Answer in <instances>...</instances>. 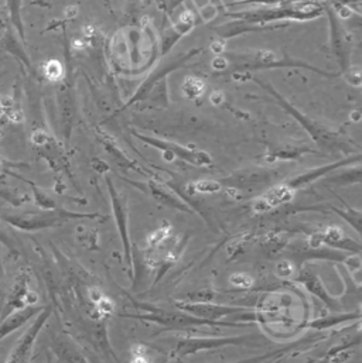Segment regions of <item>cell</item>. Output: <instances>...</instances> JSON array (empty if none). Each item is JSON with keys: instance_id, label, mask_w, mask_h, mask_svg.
Wrapping results in <instances>:
<instances>
[{"instance_id": "20", "label": "cell", "mask_w": 362, "mask_h": 363, "mask_svg": "<svg viewBox=\"0 0 362 363\" xmlns=\"http://www.w3.org/2000/svg\"><path fill=\"white\" fill-rule=\"evenodd\" d=\"M205 91V84L194 77H188L185 78L184 84H182V92L188 96V98H198L204 94Z\"/></svg>"}, {"instance_id": "2", "label": "cell", "mask_w": 362, "mask_h": 363, "mask_svg": "<svg viewBox=\"0 0 362 363\" xmlns=\"http://www.w3.org/2000/svg\"><path fill=\"white\" fill-rule=\"evenodd\" d=\"M142 310H145L149 314H122L121 317L126 318H135V320H148L153 323H159L162 325L170 327V328H190L195 325H228V327H243L246 324H239V323H212L207 321L202 318H197L191 314H187L184 311L177 313V311H168L165 308H158L150 304H138Z\"/></svg>"}, {"instance_id": "10", "label": "cell", "mask_w": 362, "mask_h": 363, "mask_svg": "<svg viewBox=\"0 0 362 363\" xmlns=\"http://www.w3.org/2000/svg\"><path fill=\"white\" fill-rule=\"evenodd\" d=\"M293 196H295V189L287 184H280L269 189L260 198H258L253 202V209L256 212H266V211H270L272 208H276L279 205L289 202Z\"/></svg>"}, {"instance_id": "21", "label": "cell", "mask_w": 362, "mask_h": 363, "mask_svg": "<svg viewBox=\"0 0 362 363\" xmlns=\"http://www.w3.org/2000/svg\"><path fill=\"white\" fill-rule=\"evenodd\" d=\"M44 74H45V77H47L48 79H51V81H58V79H61V77L64 75V68H62V65H61L58 61L51 60V61H48V62L45 64V67H44Z\"/></svg>"}, {"instance_id": "8", "label": "cell", "mask_w": 362, "mask_h": 363, "mask_svg": "<svg viewBox=\"0 0 362 363\" xmlns=\"http://www.w3.org/2000/svg\"><path fill=\"white\" fill-rule=\"evenodd\" d=\"M28 273L27 272H21L9 294V300L4 306V311L3 315H9L13 311L21 310L27 306H34V303L37 301V296L34 293L30 291L28 287Z\"/></svg>"}, {"instance_id": "1", "label": "cell", "mask_w": 362, "mask_h": 363, "mask_svg": "<svg viewBox=\"0 0 362 363\" xmlns=\"http://www.w3.org/2000/svg\"><path fill=\"white\" fill-rule=\"evenodd\" d=\"M98 213H78L71 212L62 208L54 209H41V211H24V212H10L3 211L0 218L9 223L10 226L24 230V232H35L48 228L60 226L72 219H82V218H98Z\"/></svg>"}, {"instance_id": "16", "label": "cell", "mask_w": 362, "mask_h": 363, "mask_svg": "<svg viewBox=\"0 0 362 363\" xmlns=\"http://www.w3.org/2000/svg\"><path fill=\"white\" fill-rule=\"evenodd\" d=\"M361 318V313L357 311L356 314L353 313H349V314H336V315H329V317H324V318H319V320H314L312 321L310 324H307V328H313V330H317V331H323V330H327V328H331L337 324H341L344 321H351V320H357L360 321Z\"/></svg>"}, {"instance_id": "30", "label": "cell", "mask_w": 362, "mask_h": 363, "mask_svg": "<svg viewBox=\"0 0 362 363\" xmlns=\"http://www.w3.org/2000/svg\"><path fill=\"white\" fill-rule=\"evenodd\" d=\"M211 50L215 54H222L224 52V43H212L211 44Z\"/></svg>"}, {"instance_id": "4", "label": "cell", "mask_w": 362, "mask_h": 363, "mask_svg": "<svg viewBox=\"0 0 362 363\" xmlns=\"http://www.w3.org/2000/svg\"><path fill=\"white\" fill-rule=\"evenodd\" d=\"M53 310L51 307H43V310L37 314V318L33 321V324L30 325V328L23 334V337L18 340L17 345L14 347V350L11 351L9 359L6 363H27L30 359L34 342L38 337V334L41 333L43 327L45 325V323L48 321L50 315H51Z\"/></svg>"}, {"instance_id": "23", "label": "cell", "mask_w": 362, "mask_h": 363, "mask_svg": "<svg viewBox=\"0 0 362 363\" xmlns=\"http://www.w3.org/2000/svg\"><path fill=\"white\" fill-rule=\"evenodd\" d=\"M229 281H231L232 286L241 287V289H249L253 284L252 277L248 276V274H234Z\"/></svg>"}, {"instance_id": "26", "label": "cell", "mask_w": 362, "mask_h": 363, "mask_svg": "<svg viewBox=\"0 0 362 363\" xmlns=\"http://www.w3.org/2000/svg\"><path fill=\"white\" fill-rule=\"evenodd\" d=\"M347 81L349 84H351L353 86H360L362 82L361 71L358 68H353L349 74H347Z\"/></svg>"}, {"instance_id": "32", "label": "cell", "mask_w": 362, "mask_h": 363, "mask_svg": "<svg viewBox=\"0 0 362 363\" xmlns=\"http://www.w3.org/2000/svg\"><path fill=\"white\" fill-rule=\"evenodd\" d=\"M4 184V180H3V177L0 176V185H3Z\"/></svg>"}, {"instance_id": "27", "label": "cell", "mask_w": 362, "mask_h": 363, "mask_svg": "<svg viewBox=\"0 0 362 363\" xmlns=\"http://www.w3.org/2000/svg\"><path fill=\"white\" fill-rule=\"evenodd\" d=\"M228 65V61L224 58V57H216L214 61H212V67L215 69H225Z\"/></svg>"}, {"instance_id": "22", "label": "cell", "mask_w": 362, "mask_h": 363, "mask_svg": "<svg viewBox=\"0 0 362 363\" xmlns=\"http://www.w3.org/2000/svg\"><path fill=\"white\" fill-rule=\"evenodd\" d=\"M191 186L201 194H212L218 192L221 189V182H212V180H199V182L191 184Z\"/></svg>"}, {"instance_id": "19", "label": "cell", "mask_w": 362, "mask_h": 363, "mask_svg": "<svg viewBox=\"0 0 362 363\" xmlns=\"http://www.w3.org/2000/svg\"><path fill=\"white\" fill-rule=\"evenodd\" d=\"M6 4H7L10 21L18 31L20 37L24 40V28H23V21H21V0H6Z\"/></svg>"}, {"instance_id": "9", "label": "cell", "mask_w": 362, "mask_h": 363, "mask_svg": "<svg viewBox=\"0 0 362 363\" xmlns=\"http://www.w3.org/2000/svg\"><path fill=\"white\" fill-rule=\"evenodd\" d=\"M320 243H326L330 247H334L336 250H351L356 255H358L361 252V245L350 238H347L344 235V232L340 228L331 226L329 229H326L322 233H316L310 238L309 240V246L310 247H319Z\"/></svg>"}, {"instance_id": "5", "label": "cell", "mask_w": 362, "mask_h": 363, "mask_svg": "<svg viewBox=\"0 0 362 363\" xmlns=\"http://www.w3.org/2000/svg\"><path fill=\"white\" fill-rule=\"evenodd\" d=\"M108 188L112 199V208L115 213V220L119 229V235L124 243V250L126 256L128 266L131 269V274H133L135 266H133V256H132V249H131V238H129V230H128V209H126V198L124 194H121L112 182L108 179Z\"/></svg>"}, {"instance_id": "31", "label": "cell", "mask_w": 362, "mask_h": 363, "mask_svg": "<svg viewBox=\"0 0 362 363\" xmlns=\"http://www.w3.org/2000/svg\"><path fill=\"white\" fill-rule=\"evenodd\" d=\"M132 363H150L149 362V359L146 358V357H143V355H135V358H133V361Z\"/></svg>"}, {"instance_id": "18", "label": "cell", "mask_w": 362, "mask_h": 363, "mask_svg": "<svg viewBox=\"0 0 362 363\" xmlns=\"http://www.w3.org/2000/svg\"><path fill=\"white\" fill-rule=\"evenodd\" d=\"M55 352L62 363H87L85 359L77 352V350L72 348L70 342H65V341L55 342Z\"/></svg>"}, {"instance_id": "17", "label": "cell", "mask_w": 362, "mask_h": 363, "mask_svg": "<svg viewBox=\"0 0 362 363\" xmlns=\"http://www.w3.org/2000/svg\"><path fill=\"white\" fill-rule=\"evenodd\" d=\"M350 162H353V160L340 162V163H336V164H331V166L322 167V169H319V170H317V169H316V170H310V172H307V173H305V174H302V176L293 179L292 182H286V184L295 189V188L302 186V185H305V184H307V182H314L316 179H319V177H322V176H324V174H329L330 172H333V170H336L337 167H341V166H344V164H347V163H350Z\"/></svg>"}, {"instance_id": "25", "label": "cell", "mask_w": 362, "mask_h": 363, "mask_svg": "<svg viewBox=\"0 0 362 363\" xmlns=\"http://www.w3.org/2000/svg\"><path fill=\"white\" fill-rule=\"evenodd\" d=\"M354 344L351 342V344H349L347 342V345H341V347H336V348H333L329 354H327V357H324L323 359H320V361H317V362L314 363H330L336 357H339L343 351H347L349 348H351Z\"/></svg>"}, {"instance_id": "3", "label": "cell", "mask_w": 362, "mask_h": 363, "mask_svg": "<svg viewBox=\"0 0 362 363\" xmlns=\"http://www.w3.org/2000/svg\"><path fill=\"white\" fill-rule=\"evenodd\" d=\"M262 342L260 335H239V337H228V338H184L180 340L175 350L172 351V358L181 359L188 355H194L202 351L218 350L222 347H239L255 344L259 345Z\"/></svg>"}, {"instance_id": "28", "label": "cell", "mask_w": 362, "mask_h": 363, "mask_svg": "<svg viewBox=\"0 0 362 363\" xmlns=\"http://www.w3.org/2000/svg\"><path fill=\"white\" fill-rule=\"evenodd\" d=\"M222 101H224V94H222V92L216 91V92H214V94L211 95V102H212L214 105H219Z\"/></svg>"}, {"instance_id": "12", "label": "cell", "mask_w": 362, "mask_h": 363, "mask_svg": "<svg viewBox=\"0 0 362 363\" xmlns=\"http://www.w3.org/2000/svg\"><path fill=\"white\" fill-rule=\"evenodd\" d=\"M41 310H43V307L27 306L21 310L13 311L11 314L6 315V318L1 320V323H0V341L3 338H6L7 335H10L11 333H14L16 330L21 328L28 320L35 317Z\"/></svg>"}, {"instance_id": "15", "label": "cell", "mask_w": 362, "mask_h": 363, "mask_svg": "<svg viewBox=\"0 0 362 363\" xmlns=\"http://www.w3.org/2000/svg\"><path fill=\"white\" fill-rule=\"evenodd\" d=\"M272 179V174L268 172H248L245 174H236L229 177L228 182L232 184L234 186H239V188H246V186H253L258 184H265Z\"/></svg>"}, {"instance_id": "14", "label": "cell", "mask_w": 362, "mask_h": 363, "mask_svg": "<svg viewBox=\"0 0 362 363\" xmlns=\"http://www.w3.org/2000/svg\"><path fill=\"white\" fill-rule=\"evenodd\" d=\"M148 191H149L158 201H160L162 203H165V205H168V206L177 208V209H181V211H190V209L187 208V205H184L176 195H173L170 191H168L163 185H160V184H158V182H146V192H148Z\"/></svg>"}, {"instance_id": "11", "label": "cell", "mask_w": 362, "mask_h": 363, "mask_svg": "<svg viewBox=\"0 0 362 363\" xmlns=\"http://www.w3.org/2000/svg\"><path fill=\"white\" fill-rule=\"evenodd\" d=\"M319 11L312 13H303L300 10H290V9H273L270 10H255V11H246V13H238L234 14V17H241L248 21H268V20H280V18H312L317 16Z\"/></svg>"}, {"instance_id": "24", "label": "cell", "mask_w": 362, "mask_h": 363, "mask_svg": "<svg viewBox=\"0 0 362 363\" xmlns=\"http://www.w3.org/2000/svg\"><path fill=\"white\" fill-rule=\"evenodd\" d=\"M295 345H289V347H286L285 350H279V351H276V352H272V354H266V355H262V357H256V358H251V359H243V361H239V362H232V363H260L263 362V361H268V359H270V358H273V357H278V355H285L287 351H290L292 348H293Z\"/></svg>"}, {"instance_id": "6", "label": "cell", "mask_w": 362, "mask_h": 363, "mask_svg": "<svg viewBox=\"0 0 362 363\" xmlns=\"http://www.w3.org/2000/svg\"><path fill=\"white\" fill-rule=\"evenodd\" d=\"M177 308L191 314L197 318H202L207 321L212 323H228V321H221L224 317H229L234 314H243L246 310L239 308V307H225L219 304H209V303H177Z\"/></svg>"}, {"instance_id": "13", "label": "cell", "mask_w": 362, "mask_h": 363, "mask_svg": "<svg viewBox=\"0 0 362 363\" xmlns=\"http://www.w3.org/2000/svg\"><path fill=\"white\" fill-rule=\"evenodd\" d=\"M297 281H300L302 284H305L306 289H307L312 294L317 296L320 300H323L326 304H329L331 310H337V308L340 307V303L329 294V291H327L326 287L323 286L322 280H320V279L317 277V274H314L313 272H310V270H302V272L299 273V276H297Z\"/></svg>"}, {"instance_id": "7", "label": "cell", "mask_w": 362, "mask_h": 363, "mask_svg": "<svg viewBox=\"0 0 362 363\" xmlns=\"http://www.w3.org/2000/svg\"><path fill=\"white\" fill-rule=\"evenodd\" d=\"M138 138L143 142H146L148 145L160 149L162 152H165L166 159L168 160H173L175 157H180L182 160L194 164V166H209L212 163L211 157L204 153V152H195V150H190L185 147H181L179 145L175 143H169V142H163V140H156V139H150V138H145V136H139Z\"/></svg>"}, {"instance_id": "29", "label": "cell", "mask_w": 362, "mask_h": 363, "mask_svg": "<svg viewBox=\"0 0 362 363\" xmlns=\"http://www.w3.org/2000/svg\"><path fill=\"white\" fill-rule=\"evenodd\" d=\"M6 276V269H4V262H3V253H1V246H0V286L4 280Z\"/></svg>"}]
</instances>
